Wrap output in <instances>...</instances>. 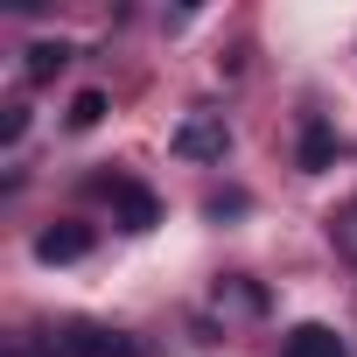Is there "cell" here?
<instances>
[{"instance_id":"6da1fadb","label":"cell","mask_w":357,"mask_h":357,"mask_svg":"<svg viewBox=\"0 0 357 357\" xmlns=\"http://www.w3.org/2000/svg\"><path fill=\"white\" fill-rule=\"evenodd\" d=\"M225 147H231L225 112H190L183 126H175V154L183 161H225Z\"/></svg>"},{"instance_id":"7a4b0ae2","label":"cell","mask_w":357,"mask_h":357,"mask_svg":"<svg viewBox=\"0 0 357 357\" xmlns=\"http://www.w3.org/2000/svg\"><path fill=\"white\" fill-rule=\"evenodd\" d=\"M43 357H133V343L112 329H63V336H50Z\"/></svg>"},{"instance_id":"3957f363","label":"cell","mask_w":357,"mask_h":357,"mask_svg":"<svg viewBox=\"0 0 357 357\" xmlns=\"http://www.w3.org/2000/svg\"><path fill=\"white\" fill-rule=\"evenodd\" d=\"M280 357H350V343H343L329 322H301V329H287Z\"/></svg>"},{"instance_id":"277c9868","label":"cell","mask_w":357,"mask_h":357,"mask_svg":"<svg viewBox=\"0 0 357 357\" xmlns=\"http://www.w3.org/2000/svg\"><path fill=\"white\" fill-rule=\"evenodd\" d=\"M112 204H119V225H126V231H154V225H161V204H154L140 183H112Z\"/></svg>"},{"instance_id":"5b68a950","label":"cell","mask_w":357,"mask_h":357,"mask_svg":"<svg viewBox=\"0 0 357 357\" xmlns=\"http://www.w3.org/2000/svg\"><path fill=\"white\" fill-rule=\"evenodd\" d=\"M84 252H91V231H84V225H50V231L36 238V259H50V266L84 259Z\"/></svg>"},{"instance_id":"8992f818","label":"cell","mask_w":357,"mask_h":357,"mask_svg":"<svg viewBox=\"0 0 357 357\" xmlns=\"http://www.w3.org/2000/svg\"><path fill=\"white\" fill-rule=\"evenodd\" d=\"M63 63H70V50H63V43H36V50H29V70H22V77H29V84H50V77H56Z\"/></svg>"},{"instance_id":"52a82bcc","label":"cell","mask_w":357,"mask_h":357,"mask_svg":"<svg viewBox=\"0 0 357 357\" xmlns=\"http://www.w3.org/2000/svg\"><path fill=\"white\" fill-rule=\"evenodd\" d=\"M329 154H336V133H329L322 119H308V133H301V168L315 175V168H329Z\"/></svg>"},{"instance_id":"ba28073f","label":"cell","mask_w":357,"mask_h":357,"mask_svg":"<svg viewBox=\"0 0 357 357\" xmlns=\"http://www.w3.org/2000/svg\"><path fill=\"white\" fill-rule=\"evenodd\" d=\"M98 119H105V91H77V98H70V126L84 133V126H98Z\"/></svg>"},{"instance_id":"9c48e42d","label":"cell","mask_w":357,"mask_h":357,"mask_svg":"<svg viewBox=\"0 0 357 357\" xmlns=\"http://www.w3.org/2000/svg\"><path fill=\"white\" fill-rule=\"evenodd\" d=\"M22 126H29V105L15 98V105H8V119H0V140H8V147H15V140H22Z\"/></svg>"},{"instance_id":"30bf717a","label":"cell","mask_w":357,"mask_h":357,"mask_svg":"<svg viewBox=\"0 0 357 357\" xmlns=\"http://www.w3.org/2000/svg\"><path fill=\"white\" fill-rule=\"evenodd\" d=\"M336 238H343V245H350V252H357V204H350V211H343V218H336Z\"/></svg>"}]
</instances>
